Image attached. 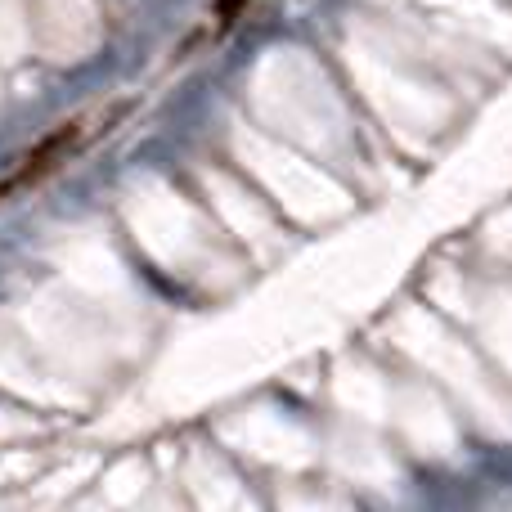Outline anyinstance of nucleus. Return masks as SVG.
I'll return each instance as SVG.
<instances>
[{
	"mask_svg": "<svg viewBox=\"0 0 512 512\" xmlns=\"http://www.w3.org/2000/svg\"><path fill=\"white\" fill-rule=\"evenodd\" d=\"M77 144H81V122H68L59 135H50L45 144H36V149L27 153V162L5 180V185H0V194H9V189H23V185H32V180H41L45 171H54L59 162H68L72 153H77Z\"/></svg>",
	"mask_w": 512,
	"mask_h": 512,
	"instance_id": "obj_1",
	"label": "nucleus"
},
{
	"mask_svg": "<svg viewBox=\"0 0 512 512\" xmlns=\"http://www.w3.org/2000/svg\"><path fill=\"white\" fill-rule=\"evenodd\" d=\"M243 5H248V0H221V5H216V27H230L234 18L243 14Z\"/></svg>",
	"mask_w": 512,
	"mask_h": 512,
	"instance_id": "obj_2",
	"label": "nucleus"
}]
</instances>
